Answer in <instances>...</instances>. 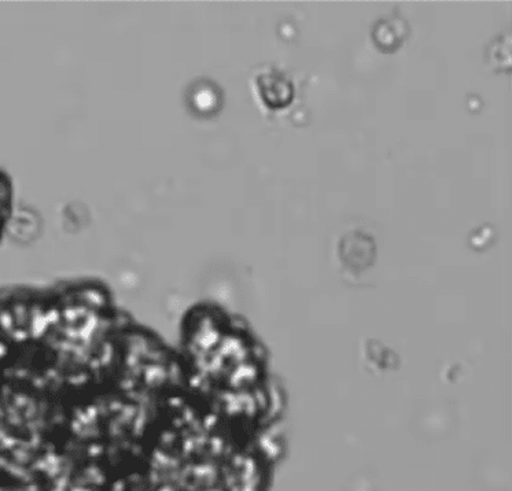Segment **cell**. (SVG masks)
I'll return each instance as SVG.
<instances>
[{
	"label": "cell",
	"instance_id": "2",
	"mask_svg": "<svg viewBox=\"0 0 512 491\" xmlns=\"http://www.w3.org/2000/svg\"><path fill=\"white\" fill-rule=\"evenodd\" d=\"M261 88H263L265 101L271 107H275V109L289 105L293 99L292 83L282 75L265 77L263 87Z\"/></svg>",
	"mask_w": 512,
	"mask_h": 491
},
{
	"label": "cell",
	"instance_id": "1",
	"mask_svg": "<svg viewBox=\"0 0 512 491\" xmlns=\"http://www.w3.org/2000/svg\"><path fill=\"white\" fill-rule=\"evenodd\" d=\"M43 328V427L0 454V491H227L219 401L187 332L172 345L112 294Z\"/></svg>",
	"mask_w": 512,
	"mask_h": 491
}]
</instances>
